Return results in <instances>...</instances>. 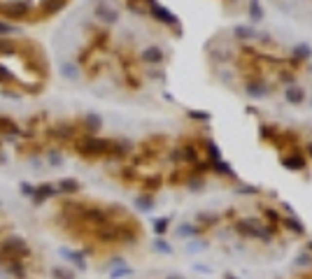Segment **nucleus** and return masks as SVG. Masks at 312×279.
<instances>
[{"mask_svg": "<svg viewBox=\"0 0 312 279\" xmlns=\"http://www.w3.org/2000/svg\"><path fill=\"white\" fill-rule=\"evenodd\" d=\"M75 149L86 156V158H98V156H110V149H112V140L105 138H93V135H86V138H79L75 144Z\"/></svg>", "mask_w": 312, "mask_h": 279, "instance_id": "obj_1", "label": "nucleus"}, {"mask_svg": "<svg viewBox=\"0 0 312 279\" xmlns=\"http://www.w3.org/2000/svg\"><path fill=\"white\" fill-rule=\"evenodd\" d=\"M31 14H33L31 0H2V2H0V17H5V19H10V21L28 19Z\"/></svg>", "mask_w": 312, "mask_h": 279, "instance_id": "obj_2", "label": "nucleus"}, {"mask_svg": "<svg viewBox=\"0 0 312 279\" xmlns=\"http://www.w3.org/2000/svg\"><path fill=\"white\" fill-rule=\"evenodd\" d=\"M149 2V14L156 19V21H161V23H168V26H180V19L172 14V12H168L163 5H159L156 0H147Z\"/></svg>", "mask_w": 312, "mask_h": 279, "instance_id": "obj_3", "label": "nucleus"}, {"mask_svg": "<svg viewBox=\"0 0 312 279\" xmlns=\"http://www.w3.org/2000/svg\"><path fill=\"white\" fill-rule=\"evenodd\" d=\"M77 135V126L70 123V121H58L54 128H52V138L61 140V142H68V140H75Z\"/></svg>", "mask_w": 312, "mask_h": 279, "instance_id": "obj_4", "label": "nucleus"}, {"mask_svg": "<svg viewBox=\"0 0 312 279\" xmlns=\"http://www.w3.org/2000/svg\"><path fill=\"white\" fill-rule=\"evenodd\" d=\"M26 133L17 121H12L10 117H0V138H23Z\"/></svg>", "mask_w": 312, "mask_h": 279, "instance_id": "obj_5", "label": "nucleus"}, {"mask_svg": "<svg viewBox=\"0 0 312 279\" xmlns=\"http://www.w3.org/2000/svg\"><path fill=\"white\" fill-rule=\"evenodd\" d=\"M93 14H96V19H100V21L108 23V26H112V23L119 21V12L112 10V7H108V5H103V2L93 10Z\"/></svg>", "mask_w": 312, "mask_h": 279, "instance_id": "obj_6", "label": "nucleus"}, {"mask_svg": "<svg viewBox=\"0 0 312 279\" xmlns=\"http://www.w3.org/2000/svg\"><path fill=\"white\" fill-rule=\"evenodd\" d=\"M52 195H58V189H56L54 184H40V186H35V191H33V203H44L47 198H52Z\"/></svg>", "mask_w": 312, "mask_h": 279, "instance_id": "obj_7", "label": "nucleus"}, {"mask_svg": "<svg viewBox=\"0 0 312 279\" xmlns=\"http://www.w3.org/2000/svg\"><path fill=\"white\" fill-rule=\"evenodd\" d=\"M140 58H142V63H147V65H161L163 63V52L156 47V44H151V47H147V49L140 54Z\"/></svg>", "mask_w": 312, "mask_h": 279, "instance_id": "obj_8", "label": "nucleus"}, {"mask_svg": "<svg viewBox=\"0 0 312 279\" xmlns=\"http://www.w3.org/2000/svg\"><path fill=\"white\" fill-rule=\"evenodd\" d=\"M65 5H68V0H42L40 2V12H42V17H54V14H58L63 10Z\"/></svg>", "mask_w": 312, "mask_h": 279, "instance_id": "obj_9", "label": "nucleus"}, {"mask_svg": "<svg viewBox=\"0 0 312 279\" xmlns=\"http://www.w3.org/2000/svg\"><path fill=\"white\" fill-rule=\"evenodd\" d=\"M284 98H287V103H291V105H301L305 93H303L296 84H289L287 86V91H284Z\"/></svg>", "mask_w": 312, "mask_h": 279, "instance_id": "obj_10", "label": "nucleus"}, {"mask_svg": "<svg viewBox=\"0 0 312 279\" xmlns=\"http://www.w3.org/2000/svg\"><path fill=\"white\" fill-rule=\"evenodd\" d=\"M245 91H247V96H252V98H263V96H268V86L261 84V82H249V84L245 86Z\"/></svg>", "mask_w": 312, "mask_h": 279, "instance_id": "obj_11", "label": "nucleus"}, {"mask_svg": "<svg viewBox=\"0 0 312 279\" xmlns=\"http://www.w3.org/2000/svg\"><path fill=\"white\" fill-rule=\"evenodd\" d=\"M19 54V42H14L10 37H0V56Z\"/></svg>", "mask_w": 312, "mask_h": 279, "instance_id": "obj_12", "label": "nucleus"}, {"mask_svg": "<svg viewBox=\"0 0 312 279\" xmlns=\"http://www.w3.org/2000/svg\"><path fill=\"white\" fill-rule=\"evenodd\" d=\"M100 126H103V119H100V114L89 112V114L84 117V128L89 130V133H98V130H100Z\"/></svg>", "mask_w": 312, "mask_h": 279, "instance_id": "obj_13", "label": "nucleus"}, {"mask_svg": "<svg viewBox=\"0 0 312 279\" xmlns=\"http://www.w3.org/2000/svg\"><path fill=\"white\" fill-rule=\"evenodd\" d=\"M56 189H58V193L75 195L77 191H79V184H77L75 179H68V177H65V179H61V182H58V186H56Z\"/></svg>", "mask_w": 312, "mask_h": 279, "instance_id": "obj_14", "label": "nucleus"}, {"mask_svg": "<svg viewBox=\"0 0 312 279\" xmlns=\"http://www.w3.org/2000/svg\"><path fill=\"white\" fill-rule=\"evenodd\" d=\"M61 75L65 77V79H70V82H75V79H79V65L77 63H61Z\"/></svg>", "mask_w": 312, "mask_h": 279, "instance_id": "obj_15", "label": "nucleus"}, {"mask_svg": "<svg viewBox=\"0 0 312 279\" xmlns=\"http://www.w3.org/2000/svg\"><path fill=\"white\" fill-rule=\"evenodd\" d=\"M282 165L289 168V170H303V168H305V161H303L301 156H289V158L282 161Z\"/></svg>", "mask_w": 312, "mask_h": 279, "instance_id": "obj_16", "label": "nucleus"}, {"mask_svg": "<svg viewBox=\"0 0 312 279\" xmlns=\"http://www.w3.org/2000/svg\"><path fill=\"white\" fill-rule=\"evenodd\" d=\"M294 56H296L298 61H308L312 56L310 44H296V47H294Z\"/></svg>", "mask_w": 312, "mask_h": 279, "instance_id": "obj_17", "label": "nucleus"}, {"mask_svg": "<svg viewBox=\"0 0 312 279\" xmlns=\"http://www.w3.org/2000/svg\"><path fill=\"white\" fill-rule=\"evenodd\" d=\"M249 19H252V23H258L263 19V12H261L258 0H252V2H249Z\"/></svg>", "mask_w": 312, "mask_h": 279, "instance_id": "obj_18", "label": "nucleus"}, {"mask_svg": "<svg viewBox=\"0 0 312 279\" xmlns=\"http://www.w3.org/2000/svg\"><path fill=\"white\" fill-rule=\"evenodd\" d=\"M236 35L240 37V40H252V37H257L258 33L252 28V26H238L236 28Z\"/></svg>", "mask_w": 312, "mask_h": 279, "instance_id": "obj_19", "label": "nucleus"}, {"mask_svg": "<svg viewBox=\"0 0 312 279\" xmlns=\"http://www.w3.org/2000/svg\"><path fill=\"white\" fill-rule=\"evenodd\" d=\"M205 147H207L210 156H212V163H219V161H221V151H219V147H217L215 140H205Z\"/></svg>", "mask_w": 312, "mask_h": 279, "instance_id": "obj_20", "label": "nucleus"}, {"mask_svg": "<svg viewBox=\"0 0 312 279\" xmlns=\"http://www.w3.org/2000/svg\"><path fill=\"white\" fill-rule=\"evenodd\" d=\"M14 82H17V77H14V72H12V70H7V68H5V65H0V84H14Z\"/></svg>", "mask_w": 312, "mask_h": 279, "instance_id": "obj_21", "label": "nucleus"}, {"mask_svg": "<svg viewBox=\"0 0 312 279\" xmlns=\"http://www.w3.org/2000/svg\"><path fill=\"white\" fill-rule=\"evenodd\" d=\"M135 205H138L140 209H145V212H147V209H151V207H154V198H151V195H138V198H135Z\"/></svg>", "mask_w": 312, "mask_h": 279, "instance_id": "obj_22", "label": "nucleus"}, {"mask_svg": "<svg viewBox=\"0 0 312 279\" xmlns=\"http://www.w3.org/2000/svg\"><path fill=\"white\" fill-rule=\"evenodd\" d=\"M196 233H198V230H196L191 224H182L177 228V235L180 237H191V235H196Z\"/></svg>", "mask_w": 312, "mask_h": 279, "instance_id": "obj_23", "label": "nucleus"}, {"mask_svg": "<svg viewBox=\"0 0 312 279\" xmlns=\"http://www.w3.org/2000/svg\"><path fill=\"white\" fill-rule=\"evenodd\" d=\"M189 119L194 121H210V112H201V109H189Z\"/></svg>", "mask_w": 312, "mask_h": 279, "instance_id": "obj_24", "label": "nucleus"}, {"mask_svg": "<svg viewBox=\"0 0 312 279\" xmlns=\"http://www.w3.org/2000/svg\"><path fill=\"white\" fill-rule=\"evenodd\" d=\"M168 224H170V219H165V216H163V219H156V221H154V230H156L159 235H163L165 228H168Z\"/></svg>", "mask_w": 312, "mask_h": 279, "instance_id": "obj_25", "label": "nucleus"}, {"mask_svg": "<svg viewBox=\"0 0 312 279\" xmlns=\"http://www.w3.org/2000/svg\"><path fill=\"white\" fill-rule=\"evenodd\" d=\"M14 31H17V28H14L12 23H7V21H2V19H0V37H7V35L14 33Z\"/></svg>", "mask_w": 312, "mask_h": 279, "instance_id": "obj_26", "label": "nucleus"}, {"mask_svg": "<svg viewBox=\"0 0 312 279\" xmlns=\"http://www.w3.org/2000/svg\"><path fill=\"white\" fill-rule=\"evenodd\" d=\"M54 279H73V272H68L65 268H56L54 270Z\"/></svg>", "mask_w": 312, "mask_h": 279, "instance_id": "obj_27", "label": "nucleus"}, {"mask_svg": "<svg viewBox=\"0 0 312 279\" xmlns=\"http://www.w3.org/2000/svg\"><path fill=\"white\" fill-rule=\"evenodd\" d=\"M63 158H61V154L58 151H49V165H61Z\"/></svg>", "mask_w": 312, "mask_h": 279, "instance_id": "obj_28", "label": "nucleus"}, {"mask_svg": "<svg viewBox=\"0 0 312 279\" xmlns=\"http://www.w3.org/2000/svg\"><path fill=\"white\" fill-rule=\"evenodd\" d=\"M156 249H159L161 254H170V244L163 242V240H156Z\"/></svg>", "mask_w": 312, "mask_h": 279, "instance_id": "obj_29", "label": "nucleus"}, {"mask_svg": "<svg viewBox=\"0 0 312 279\" xmlns=\"http://www.w3.org/2000/svg\"><path fill=\"white\" fill-rule=\"evenodd\" d=\"M287 226H289V228H294V230H296V233H303V226L298 224V221H296V219H287Z\"/></svg>", "mask_w": 312, "mask_h": 279, "instance_id": "obj_30", "label": "nucleus"}, {"mask_svg": "<svg viewBox=\"0 0 312 279\" xmlns=\"http://www.w3.org/2000/svg\"><path fill=\"white\" fill-rule=\"evenodd\" d=\"M21 191H23L26 195H31V198H33V191H35V189H33L31 184H21Z\"/></svg>", "mask_w": 312, "mask_h": 279, "instance_id": "obj_31", "label": "nucleus"}, {"mask_svg": "<svg viewBox=\"0 0 312 279\" xmlns=\"http://www.w3.org/2000/svg\"><path fill=\"white\" fill-rule=\"evenodd\" d=\"M308 154L312 156V142H308Z\"/></svg>", "mask_w": 312, "mask_h": 279, "instance_id": "obj_32", "label": "nucleus"}, {"mask_svg": "<svg viewBox=\"0 0 312 279\" xmlns=\"http://www.w3.org/2000/svg\"><path fill=\"white\" fill-rule=\"evenodd\" d=\"M308 70H310V72H312V63H310V65H308Z\"/></svg>", "mask_w": 312, "mask_h": 279, "instance_id": "obj_33", "label": "nucleus"}, {"mask_svg": "<svg viewBox=\"0 0 312 279\" xmlns=\"http://www.w3.org/2000/svg\"><path fill=\"white\" fill-rule=\"evenodd\" d=\"M170 279H182V277H170Z\"/></svg>", "mask_w": 312, "mask_h": 279, "instance_id": "obj_34", "label": "nucleus"}, {"mask_svg": "<svg viewBox=\"0 0 312 279\" xmlns=\"http://www.w3.org/2000/svg\"><path fill=\"white\" fill-rule=\"evenodd\" d=\"M96 2H98V5H100V2H103V0H96Z\"/></svg>", "mask_w": 312, "mask_h": 279, "instance_id": "obj_35", "label": "nucleus"}, {"mask_svg": "<svg viewBox=\"0 0 312 279\" xmlns=\"http://www.w3.org/2000/svg\"><path fill=\"white\" fill-rule=\"evenodd\" d=\"M310 249H312V244H310Z\"/></svg>", "mask_w": 312, "mask_h": 279, "instance_id": "obj_36", "label": "nucleus"}]
</instances>
